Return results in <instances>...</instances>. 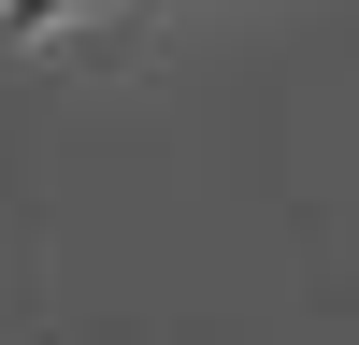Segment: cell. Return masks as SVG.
Wrapping results in <instances>:
<instances>
[{
  "label": "cell",
  "mask_w": 359,
  "mask_h": 345,
  "mask_svg": "<svg viewBox=\"0 0 359 345\" xmlns=\"http://www.w3.org/2000/svg\"><path fill=\"white\" fill-rule=\"evenodd\" d=\"M0 15H15V29H57V15H86V0H0Z\"/></svg>",
  "instance_id": "obj_1"
}]
</instances>
